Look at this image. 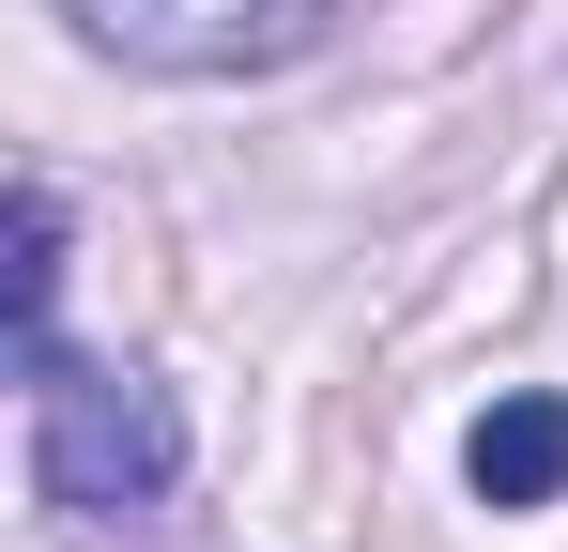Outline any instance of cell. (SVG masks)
Returning a JSON list of instances; mask_svg holds the SVG:
<instances>
[{
    "mask_svg": "<svg viewBox=\"0 0 568 552\" xmlns=\"http://www.w3.org/2000/svg\"><path fill=\"white\" fill-rule=\"evenodd\" d=\"M31 491L62 507V522H139V507H170V476H185V430H170V399L139 384V368H93L62 354V338H31Z\"/></svg>",
    "mask_w": 568,
    "mask_h": 552,
    "instance_id": "cell-1",
    "label": "cell"
},
{
    "mask_svg": "<svg viewBox=\"0 0 568 552\" xmlns=\"http://www.w3.org/2000/svg\"><path fill=\"white\" fill-rule=\"evenodd\" d=\"M62 16L139 78H262L323 31V0H62Z\"/></svg>",
    "mask_w": 568,
    "mask_h": 552,
    "instance_id": "cell-2",
    "label": "cell"
},
{
    "mask_svg": "<svg viewBox=\"0 0 568 552\" xmlns=\"http://www.w3.org/2000/svg\"><path fill=\"white\" fill-rule=\"evenodd\" d=\"M462 491H476V507H568V399H554V384L491 399V415L462 430Z\"/></svg>",
    "mask_w": 568,
    "mask_h": 552,
    "instance_id": "cell-3",
    "label": "cell"
},
{
    "mask_svg": "<svg viewBox=\"0 0 568 552\" xmlns=\"http://www.w3.org/2000/svg\"><path fill=\"white\" fill-rule=\"evenodd\" d=\"M62 307V184H16V354L47 338Z\"/></svg>",
    "mask_w": 568,
    "mask_h": 552,
    "instance_id": "cell-4",
    "label": "cell"
}]
</instances>
